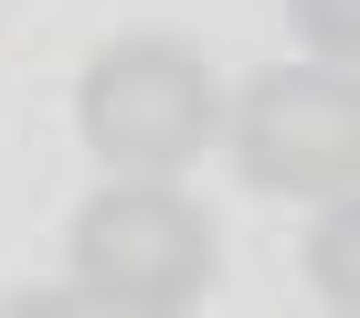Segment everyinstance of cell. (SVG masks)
I'll use <instances>...</instances> for the list:
<instances>
[{
    "label": "cell",
    "mask_w": 360,
    "mask_h": 318,
    "mask_svg": "<svg viewBox=\"0 0 360 318\" xmlns=\"http://www.w3.org/2000/svg\"><path fill=\"white\" fill-rule=\"evenodd\" d=\"M223 148L276 202H339V191H360V64L297 53V64L244 75V96L223 106Z\"/></svg>",
    "instance_id": "3957f363"
},
{
    "label": "cell",
    "mask_w": 360,
    "mask_h": 318,
    "mask_svg": "<svg viewBox=\"0 0 360 318\" xmlns=\"http://www.w3.org/2000/svg\"><path fill=\"white\" fill-rule=\"evenodd\" d=\"M286 22L318 64H360V0H286Z\"/></svg>",
    "instance_id": "5b68a950"
},
{
    "label": "cell",
    "mask_w": 360,
    "mask_h": 318,
    "mask_svg": "<svg viewBox=\"0 0 360 318\" xmlns=\"http://www.w3.org/2000/svg\"><path fill=\"white\" fill-rule=\"evenodd\" d=\"M75 127H85V148L106 159L117 181H180L223 138V85H212V64L191 43L117 32L85 64V85H75Z\"/></svg>",
    "instance_id": "7a4b0ae2"
},
{
    "label": "cell",
    "mask_w": 360,
    "mask_h": 318,
    "mask_svg": "<svg viewBox=\"0 0 360 318\" xmlns=\"http://www.w3.org/2000/svg\"><path fill=\"white\" fill-rule=\"evenodd\" d=\"M0 318H96V307H85L75 286H22V297L0 307Z\"/></svg>",
    "instance_id": "8992f818"
},
{
    "label": "cell",
    "mask_w": 360,
    "mask_h": 318,
    "mask_svg": "<svg viewBox=\"0 0 360 318\" xmlns=\"http://www.w3.org/2000/svg\"><path fill=\"white\" fill-rule=\"evenodd\" d=\"M64 265H75V297L96 318H191L223 276V234L169 181H106L75 212Z\"/></svg>",
    "instance_id": "6da1fadb"
},
{
    "label": "cell",
    "mask_w": 360,
    "mask_h": 318,
    "mask_svg": "<svg viewBox=\"0 0 360 318\" xmlns=\"http://www.w3.org/2000/svg\"><path fill=\"white\" fill-rule=\"evenodd\" d=\"M307 286L328 297V318H360V191L318 202V223H307Z\"/></svg>",
    "instance_id": "277c9868"
}]
</instances>
